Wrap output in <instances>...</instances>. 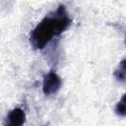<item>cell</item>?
I'll list each match as a JSON object with an SVG mask.
<instances>
[{
  "label": "cell",
  "mask_w": 126,
  "mask_h": 126,
  "mask_svg": "<svg viewBox=\"0 0 126 126\" xmlns=\"http://www.w3.org/2000/svg\"><path fill=\"white\" fill-rule=\"evenodd\" d=\"M71 24L66 13L65 6L59 8L52 14L46 16L31 32L30 42L34 49L43 48L54 35L63 32Z\"/></svg>",
  "instance_id": "6da1fadb"
},
{
  "label": "cell",
  "mask_w": 126,
  "mask_h": 126,
  "mask_svg": "<svg viewBox=\"0 0 126 126\" xmlns=\"http://www.w3.org/2000/svg\"><path fill=\"white\" fill-rule=\"evenodd\" d=\"M61 84H62V81L60 77L55 72L50 71L44 76V79H43V84H42L43 93L46 95L54 94L59 91Z\"/></svg>",
  "instance_id": "7a4b0ae2"
},
{
  "label": "cell",
  "mask_w": 126,
  "mask_h": 126,
  "mask_svg": "<svg viewBox=\"0 0 126 126\" xmlns=\"http://www.w3.org/2000/svg\"><path fill=\"white\" fill-rule=\"evenodd\" d=\"M26 121V114L22 108H14L9 112V114L6 117L5 125L10 126H20L23 125Z\"/></svg>",
  "instance_id": "3957f363"
},
{
  "label": "cell",
  "mask_w": 126,
  "mask_h": 126,
  "mask_svg": "<svg viewBox=\"0 0 126 126\" xmlns=\"http://www.w3.org/2000/svg\"><path fill=\"white\" fill-rule=\"evenodd\" d=\"M115 77L117 80L124 82L125 81V59H123L120 63V65L118 66V69L115 71L114 73Z\"/></svg>",
  "instance_id": "277c9868"
},
{
  "label": "cell",
  "mask_w": 126,
  "mask_h": 126,
  "mask_svg": "<svg viewBox=\"0 0 126 126\" xmlns=\"http://www.w3.org/2000/svg\"><path fill=\"white\" fill-rule=\"evenodd\" d=\"M116 113L120 116H125L126 114V108H125V94L122 96L121 100L116 105Z\"/></svg>",
  "instance_id": "5b68a950"
}]
</instances>
